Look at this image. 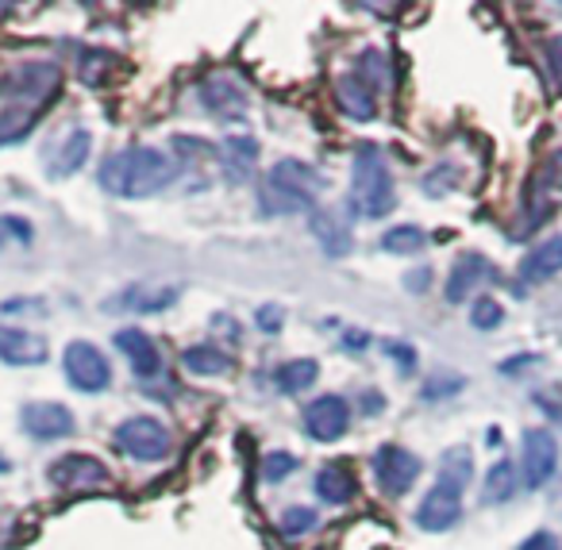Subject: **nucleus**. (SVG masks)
<instances>
[{"instance_id": "6e6552de", "label": "nucleus", "mask_w": 562, "mask_h": 550, "mask_svg": "<svg viewBox=\"0 0 562 550\" xmlns=\"http://www.w3.org/2000/svg\"><path fill=\"white\" fill-rule=\"evenodd\" d=\"M50 481H55L58 489H66V493H97V489L109 485L112 473H109V465L89 454H66L50 465Z\"/></svg>"}, {"instance_id": "f704fd0d", "label": "nucleus", "mask_w": 562, "mask_h": 550, "mask_svg": "<svg viewBox=\"0 0 562 550\" xmlns=\"http://www.w3.org/2000/svg\"><path fill=\"white\" fill-rule=\"evenodd\" d=\"M520 550H559V539L551 531H536L520 542Z\"/></svg>"}, {"instance_id": "412c9836", "label": "nucleus", "mask_w": 562, "mask_h": 550, "mask_svg": "<svg viewBox=\"0 0 562 550\" xmlns=\"http://www.w3.org/2000/svg\"><path fill=\"white\" fill-rule=\"evenodd\" d=\"M313 235H316V243H321V247L328 250L331 258H344L347 250H351V235H347V227L339 224L331 212H324V209L313 212Z\"/></svg>"}, {"instance_id": "9b49d317", "label": "nucleus", "mask_w": 562, "mask_h": 550, "mask_svg": "<svg viewBox=\"0 0 562 550\" xmlns=\"http://www.w3.org/2000/svg\"><path fill=\"white\" fill-rule=\"evenodd\" d=\"M58 89V66L50 63H27L20 66L16 74L9 78V86L0 89V93H12V97H24L32 109H40L50 93Z\"/></svg>"}, {"instance_id": "aec40b11", "label": "nucleus", "mask_w": 562, "mask_h": 550, "mask_svg": "<svg viewBox=\"0 0 562 550\" xmlns=\"http://www.w3.org/2000/svg\"><path fill=\"white\" fill-rule=\"evenodd\" d=\"M220 162H224L227 178L243 181L258 162V143L247 139V135H239V139H224V147H220Z\"/></svg>"}, {"instance_id": "f8f14e48", "label": "nucleus", "mask_w": 562, "mask_h": 550, "mask_svg": "<svg viewBox=\"0 0 562 550\" xmlns=\"http://www.w3.org/2000/svg\"><path fill=\"white\" fill-rule=\"evenodd\" d=\"M24 427L27 435L35 439H63V435H74V412L66 404H55V401H35V404H24Z\"/></svg>"}, {"instance_id": "bb28decb", "label": "nucleus", "mask_w": 562, "mask_h": 550, "mask_svg": "<svg viewBox=\"0 0 562 550\" xmlns=\"http://www.w3.org/2000/svg\"><path fill=\"white\" fill-rule=\"evenodd\" d=\"M516 493V473L508 462H497L490 473H485V489H482V501L485 504H501Z\"/></svg>"}, {"instance_id": "4be33fe9", "label": "nucleus", "mask_w": 562, "mask_h": 550, "mask_svg": "<svg viewBox=\"0 0 562 550\" xmlns=\"http://www.w3.org/2000/svg\"><path fill=\"white\" fill-rule=\"evenodd\" d=\"M321 378V366L313 358H293V362L278 366L273 381H278L281 393H301V389H313V381Z\"/></svg>"}, {"instance_id": "0eeeda50", "label": "nucleus", "mask_w": 562, "mask_h": 550, "mask_svg": "<svg viewBox=\"0 0 562 550\" xmlns=\"http://www.w3.org/2000/svg\"><path fill=\"white\" fill-rule=\"evenodd\" d=\"M459 516H462V485H454L447 478H439L428 489V496L420 501V508H416V524L424 531H447V527L459 524Z\"/></svg>"}, {"instance_id": "c85d7f7f", "label": "nucleus", "mask_w": 562, "mask_h": 550, "mask_svg": "<svg viewBox=\"0 0 562 550\" xmlns=\"http://www.w3.org/2000/svg\"><path fill=\"white\" fill-rule=\"evenodd\" d=\"M470 319H474V327L477 332H493V327L505 319V308H501L493 296H477L474 301V308H470Z\"/></svg>"}, {"instance_id": "c9c22d12", "label": "nucleus", "mask_w": 562, "mask_h": 550, "mask_svg": "<svg viewBox=\"0 0 562 550\" xmlns=\"http://www.w3.org/2000/svg\"><path fill=\"white\" fill-rule=\"evenodd\" d=\"M258 324H262V332H278V327L285 324V312L273 308V304H266V308L258 312Z\"/></svg>"}, {"instance_id": "f03ea898", "label": "nucleus", "mask_w": 562, "mask_h": 550, "mask_svg": "<svg viewBox=\"0 0 562 550\" xmlns=\"http://www.w3.org/2000/svg\"><path fill=\"white\" fill-rule=\"evenodd\" d=\"M324 193V178L313 166L297 162V158H285L270 173H262V186H258V204H262L266 216H297L316 204V197Z\"/></svg>"}, {"instance_id": "2eb2a0df", "label": "nucleus", "mask_w": 562, "mask_h": 550, "mask_svg": "<svg viewBox=\"0 0 562 550\" xmlns=\"http://www.w3.org/2000/svg\"><path fill=\"white\" fill-rule=\"evenodd\" d=\"M201 101L209 112H216V116H227V120H239L243 112H247V93H243L239 81L224 78V74H216V78H209L201 86Z\"/></svg>"}, {"instance_id": "9d476101", "label": "nucleus", "mask_w": 562, "mask_h": 550, "mask_svg": "<svg viewBox=\"0 0 562 550\" xmlns=\"http://www.w3.org/2000/svg\"><path fill=\"white\" fill-rule=\"evenodd\" d=\"M347 424H351V408L344 396H316L305 412V431L321 442H336L347 431Z\"/></svg>"}, {"instance_id": "473e14b6", "label": "nucleus", "mask_w": 562, "mask_h": 550, "mask_svg": "<svg viewBox=\"0 0 562 550\" xmlns=\"http://www.w3.org/2000/svg\"><path fill=\"white\" fill-rule=\"evenodd\" d=\"M547 70H551L554 93L562 97V35H554V40L547 43Z\"/></svg>"}, {"instance_id": "c756f323", "label": "nucleus", "mask_w": 562, "mask_h": 550, "mask_svg": "<svg viewBox=\"0 0 562 550\" xmlns=\"http://www.w3.org/2000/svg\"><path fill=\"white\" fill-rule=\"evenodd\" d=\"M470 454L462 447H454V450H447L443 454V478L447 481H454V485H467L470 481Z\"/></svg>"}, {"instance_id": "20e7f679", "label": "nucleus", "mask_w": 562, "mask_h": 550, "mask_svg": "<svg viewBox=\"0 0 562 550\" xmlns=\"http://www.w3.org/2000/svg\"><path fill=\"white\" fill-rule=\"evenodd\" d=\"M116 450L135 462H162L170 454V431L150 416H132L116 427Z\"/></svg>"}, {"instance_id": "4468645a", "label": "nucleus", "mask_w": 562, "mask_h": 550, "mask_svg": "<svg viewBox=\"0 0 562 550\" xmlns=\"http://www.w3.org/2000/svg\"><path fill=\"white\" fill-rule=\"evenodd\" d=\"M116 347L127 355V366H132L139 378H155L158 370H162V355H158L155 339H150L147 332H139V327H124V332H116Z\"/></svg>"}, {"instance_id": "39448f33", "label": "nucleus", "mask_w": 562, "mask_h": 550, "mask_svg": "<svg viewBox=\"0 0 562 550\" xmlns=\"http://www.w3.org/2000/svg\"><path fill=\"white\" fill-rule=\"evenodd\" d=\"M63 370H66V378H70V385L81 389V393H101L112 381V366H109V358L101 355V347L81 343V339L66 347Z\"/></svg>"}, {"instance_id": "72a5a7b5", "label": "nucleus", "mask_w": 562, "mask_h": 550, "mask_svg": "<svg viewBox=\"0 0 562 550\" xmlns=\"http://www.w3.org/2000/svg\"><path fill=\"white\" fill-rule=\"evenodd\" d=\"M390 355L397 358V370H401V373H413V370H416V350H413V347H401V343H390Z\"/></svg>"}, {"instance_id": "5701e85b", "label": "nucleus", "mask_w": 562, "mask_h": 550, "mask_svg": "<svg viewBox=\"0 0 562 550\" xmlns=\"http://www.w3.org/2000/svg\"><path fill=\"white\" fill-rule=\"evenodd\" d=\"M173 301H178V285H162V289L135 285L124 293V308H132V312H162V308H170Z\"/></svg>"}, {"instance_id": "2f4dec72", "label": "nucleus", "mask_w": 562, "mask_h": 550, "mask_svg": "<svg viewBox=\"0 0 562 550\" xmlns=\"http://www.w3.org/2000/svg\"><path fill=\"white\" fill-rule=\"evenodd\" d=\"M313 524H316L313 508H290L285 516H281V531H285V535H301V531H308Z\"/></svg>"}, {"instance_id": "7ed1b4c3", "label": "nucleus", "mask_w": 562, "mask_h": 550, "mask_svg": "<svg viewBox=\"0 0 562 550\" xmlns=\"http://www.w3.org/2000/svg\"><path fill=\"white\" fill-rule=\"evenodd\" d=\"M393 178L385 158L374 147H362L355 155V173H351V209L362 220H382L393 212Z\"/></svg>"}, {"instance_id": "ddd939ff", "label": "nucleus", "mask_w": 562, "mask_h": 550, "mask_svg": "<svg viewBox=\"0 0 562 550\" xmlns=\"http://www.w3.org/2000/svg\"><path fill=\"white\" fill-rule=\"evenodd\" d=\"M0 362L9 366H40L47 362V339L24 327H0Z\"/></svg>"}, {"instance_id": "e433bc0d", "label": "nucleus", "mask_w": 562, "mask_h": 550, "mask_svg": "<svg viewBox=\"0 0 562 550\" xmlns=\"http://www.w3.org/2000/svg\"><path fill=\"white\" fill-rule=\"evenodd\" d=\"M12 465H9V458H0V473H9Z\"/></svg>"}, {"instance_id": "b1692460", "label": "nucleus", "mask_w": 562, "mask_h": 550, "mask_svg": "<svg viewBox=\"0 0 562 550\" xmlns=\"http://www.w3.org/2000/svg\"><path fill=\"white\" fill-rule=\"evenodd\" d=\"M189 373H201V378H216V373H227L232 370V358L224 355L220 347H189L181 355Z\"/></svg>"}, {"instance_id": "a878e982", "label": "nucleus", "mask_w": 562, "mask_h": 550, "mask_svg": "<svg viewBox=\"0 0 562 550\" xmlns=\"http://www.w3.org/2000/svg\"><path fill=\"white\" fill-rule=\"evenodd\" d=\"M35 120H40V109H32V104H24V109H4V112H0V147H9V143L24 139V135L35 127Z\"/></svg>"}, {"instance_id": "cd10ccee", "label": "nucleus", "mask_w": 562, "mask_h": 550, "mask_svg": "<svg viewBox=\"0 0 562 550\" xmlns=\"http://www.w3.org/2000/svg\"><path fill=\"white\" fill-rule=\"evenodd\" d=\"M382 247L390 250V255H416V250L428 247V235H424L420 227H393V232H385Z\"/></svg>"}, {"instance_id": "f3484780", "label": "nucleus", "mask_w": 562, "mask_h": 550, "mask_svg": "<svg viewBox=\"0 0 562 550\" xmlns=\"http://www.w3.org/2000/svg\"><path fill=\"white\" fill-rule=\"evenodd\" d=\"M485 273H490V270H485V258L482 255H462L459 262L451 266V278H447V301H451V304L467 301Z\"/></svg>"}, {"instance_id": "6ab92c4d", "label": "nucleus", "mask_w": 562, "mask_h": 550, "mask_svg": "<svg viewBox=\"0 0 562 550\" xmlns=\"http://www.w3.org/2000/svg\"><path fill=\"white\" fill-rule=\"evenodd\" d=\"M89 158V132H70L66 139H58V147L50 150V173L66 178V173L81 170V162Z\"/></svg>"}, {"instance_id": "f257e3e1", "label": "nucleus", "mask_w": 562, "mask_h": 550, "mask_svg": "<svg viewBox=\"0 0 562 550\" xmlns=\"http://www.w3.org/2000/svg\"><path fill=\"white\" fill-rule=\"evenodd\" d=\"M173 181V162L155 147H127L104 158L101 166V186L112 197L124 201H143V197L162 193Z\"/></svg>"}, {"instance_id": "a211bd4d", "label": "nucleus", "mask_w": 562, "mask_h": 550, "mask_svg": "<svg viewBox=\"0 0 562 550\" xmlns=\"http://www.w3.org/2000/svg\"><path fill=\"white\" fill-rule=\"evenodd\" d=\"M336 97H339V104H344L347 116H355V120H374V109H378L374 89H370L362 78H339Z\"/></svg>"}, {"instance_id": "dca6fc26", "label": "nucleus", "mask_w": 562, "mask_h": 550, "mask_svg": "<svg viewBox=\"0 0 562 550\" xmlns=\"http://www.w3.org/2000/svg\"><path fill=\"white\" fill-rule=\"evenodd\" d=\"M559 270H562V235L539 243V247L520 262V278L528 281V285H543V281H551Z\"/></svg>"}, {"instance_id": "393cba45", "label": "nucleus", "mask_w": 562, "mask_h": 550, "mask_svg": "<svg viewBox=\"0 0 562 550\" xmlns=\"http://www.w3.org/2000/svg\"><path fill=\"white\" fill-rule=\"evenodd\" d=\"M316 493L328 504H347L355 496V478L344 465H328V470H321V478H316Z\"/></svg>"}, {"instance_id": "1a4fd4ad", "label": "nucleus", "mask_w": 562, "mask_h": 550, "mask_svg": "<svg viewBox=\"0 0 562 550\" xmlns=\"http://www.w3.org/2000/svg\"><path fill=\"white\" fill-rule=\"evenodd\" d=\"M374 478L390 496H401L413 489L416 478H420V458L405 447H382L374 454Z\"/></svg>"}, {"instance_id": "423d86ee", "label": "nucleus", "mask_w": 562, "mask_h": 550, "mask_svg": "<svg viewBox=\"0 0 562 550\" xmlns=\"http://www.w3.org/2000/svg\"><path fill=\"white\" fill-rule=\"evenodd\" d=\"M520 470L528 489H543L554 478V470H559V442H554V435L547 427H528L524 431Z\"/></svg>"}, {"instance_id": "7c9ffc66", "label": "nucleus", "mask_w": 562, "mask_h": 550, "mask_svg": "<svg viewBox=\"0 0 562 550\" xmlns=\"http://www.w3.org/2000/svg\"><path fill=\"white\" fill-rule=\"evenodd\" d=\"M293 470H297V458L285 454V450H273V454H266V462H262V478L266 481H281L285 473H293Z\"/></svg>"}]
</instances>
